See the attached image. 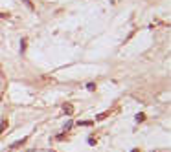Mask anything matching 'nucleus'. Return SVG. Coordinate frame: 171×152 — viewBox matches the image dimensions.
Wrapping results in <instances>:
<instances>
[{
    "label": "nucleus",
    "instance_id": "9",
    "mask_svg": "<svg viewBox=\"0 0 171 152\" xmlns=\"http://www.w3.org/2000/svg\"><path fill=\"white\" fill-rule=\"evenodd\" d=\"M22 2H24V4H26V6H28V8H30V9H33V4H31V2H30V0H22Z\"/></svg>",
    "mask_w": 171,
    "mask_h": 152
},
{
    "label": "nucleus",
    "instance_id": "7",
    "mask_svg": "<svg viewBox=\"0 0 171 152\" xmlns=\"http://www.w3.org/2000/svg\"><path fill=\"white\" fill-rule=\"evenodd\" d=\"M87 90H90V92H94V90H96V84H94V82H88V84H87Z\"/></svg>",
    "mask_w": 171,
    "mask_h": 152
},
{
    "label": "nucleus",
    "instance_id": "2",
    "mask_svg": "<svg viewBox=\"0 0 171 152\" xmlns=\"http://www.w3.org/2000/svg\"><path fill=\"white\" fill-rule=\"evenodd\" d=\"M105 117H109V112H101V114H98V115H96V121H103Z\"/></svg>",
    "mask_w": 171,
    "mask_h": 152
},
{
    "label": "nucleus",
    "instance_id": "8",
    "mask_svg": "<svg viewBox=\"0 0 171 152\" xmlns=\"http://www.w3.org/2000/svg\"><path fill=\"white\" fill-rule=\"evenodd\" d=\"M70 127H72V121H70V119H68V121L65 123V132H66V130H70Z\"/></svg>",
    "mask_w": 171,
    "mask_h": 152
},
{
    "label": "nucleus",
    "instance_id": "10",
    "mask_svg": "<svg viewBox=\"0 0 171 152\" xmlns=\"http://www.w3.org/2000/svg\"><path fill=\"white\" fill-rule=\"evenodd\" d=\"M131 152H138V148H133V150H131Z\"/></svg>",
    "mask_w": 171,
    "mask_h": 152
},
{
    "label": "nucleus",
    "instance_id": "6",
    "mask_svg": "<svg viewBox=\"0 0 171 152\" xmlns=\"http://www.w3.org/2000/svg\"><path fill=\"white\" fill-rule=\"evenodd\" d=\"M24 141H26V137H24V139H20V141H17V143H13V145H11V148H17V147H20V145H22Z\"/></svg>",
    "mask_w": 171,
    "mask_h": 152
},
{
    "label": "nucleus",
    "instance_id": "4",
    "mask_svg": "<svg viewBox=\"0 0 171 152\" xmlns=\"http://www.w3.org/2000/svg\"><path fill=\"white\" fill-rule=\"evenodd\" d=\"M136 121H138V123L145 121V114H136Z\"/></svg>",
    "mask_w": 171,
    "mask_h": 152
},
{
    "label": "nucleus",
    "instance_id": "1",
    "mask_svg": "<svg viewBox=\"0 0 171 152\" xmlns=\"http://www.w3.org/2000/svg\"><path fill=\"white\" fill-rule=\"evenodd\" d=\"M63 112H65L66 115H72V114H74V106L70 105V103H66V105H63Z\"/></svg>",
    "mask_w": 171,
    "mask_h": 152
},
{
    "label": "nucleus",
    "instance_id": "5",
    "mask_svg": "<svg viewBox=\"0 0 171 152\" xmlns=\"http://www.w3.org/2000/svg\"><path fill=\"white\" fill-rule=\"evenodd\" d=\"M4 128H8V121H6V119H4L2 123H0V134L4 132Z\"/></svg>",
    "mask_w": 171,
    "mask_h": 152
},
{
    "label": "nucleus",
    "instance_id": "3",
    "mask_svg": "<svg viewBox=\"0 0 171 152\" xmlns=\"http://www.w3.org/2000/svg\"><path fill=\"white\" fill-rule=\"evenodd\" d=\"M77 125L79 127H90V125H94V121H79Z\"/></svg>",
    "mask_w": 171,
    "mask_h": 152
}]
</instances>
